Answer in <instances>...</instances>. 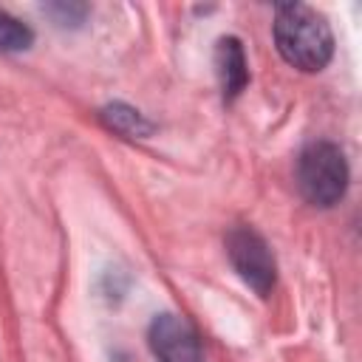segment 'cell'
<instances>
[{
    "label": "cell",
    "mask_w": 362,
    "mask_h": 362,
    "mask_svg": "<svg viewBox=\"0 0 362 362\" xmlns=\"http://www.w3.org/2000/svg\"><path fill=\"white\" fill-rule=\"evenodd\" d=\"M274 42L280 57L305 74L322 71L334 54L328 20L305 3H283L274 11Z\"/></svg>",
    "instance_id": "6da1fadb"
},
{
    "label": "cell",
    "mask_w": 362,
    "mask_h": 362,
    "mask_svg": "<svg viewBox=\"0 0 362 362\" xmlns=\"http://www.w3.org/2000/svg\"><path fill=\"white\" fill-rule=\"evenodd\" d=\"M297 187L314 206H334L348 187V164L337 144L311 141L297 158Z\"/></svg>",
    "instance_id": "7a4b0ae2"
},
{
    "label": "cell",
    "mask_w": 362,
    "mask_h": 362,
    "mask_svg": "<svg viewBox=\"0 0 362 362\" xmlns=\"http://www.w3.org/2000/svg\"><path fill=\"white\" fill-rule=\"evenodd\" d=\"M226 255H229L235 272L240 274V280L252 291L266 297L274 288V277H277L274 255H272L269 243L263 240V235H257L252 226H235L226 235Z\"/></svg>",
    "instance_id": "3957f363"
},
{
    "label": "cell",
    "mask_w": 362,
    "mask_h": 362,
    "mask_svg": "<svg viewBox=\"0 0 362 362\" xmlns=\"http://www.w3.org/2000/svg\"><path fill=\"white\" fill-rule=\"evenodd\" d=\"M147 342L153 354L158 356V362H201L204 359L195 328L178 314H158L150 322Z\"/></svg>",
    "instance_id": "277c9868"
},
{
    "label": "cell",
    "mask_w": 362,
    "mask_h": 362,
    "mask_svg": "<svg viewBox=\"0 0 362 362\" xmlns=\"http://www.w3.org/2000/svg\"><path fill=\"white\" fill-rule=\"evenodd\" d=\"M215 71L221 79V90L226 99H235L246 82H249V65H246V54L238 37H221L218 48H215Z\"/></svg>",
    "instance_id": "5b68a950"
},
{
    "label": "cell",
    "mask_w": 362,
    "mask_h": 362,
    "mask_svg": "<svg viewBox=\"0 0 362 362\" xmlns=\"http://www.w3.org/2000/svg\"><path fill=\"white\" fill-rule=\"evenodd\" d=\"M31 28L0 8V51H23L31 45Z\"/></svg>",
    "instance_id": "8992f818"
},
{
    "label": "cell",
    "mask_w": 362,
    "mask_h": 362,
    "mask_svg": "<svg viewBox=\"0 0 362 362\" xmlns=\"http://www.w3.org/2000/svg\"><path fill=\"white\" fill-rule=\"evenodd\" d=\"M105 122L113 127V130H119V133H127V136H141V133H147V122L139 116V110H133V107H124V105H113V107H107L105 113Z\"/></svg>",
    "instance_id": "52a82bcc"
}]
</instances>
